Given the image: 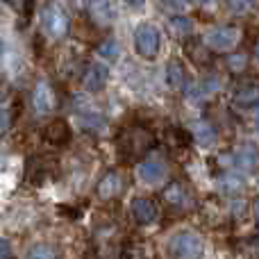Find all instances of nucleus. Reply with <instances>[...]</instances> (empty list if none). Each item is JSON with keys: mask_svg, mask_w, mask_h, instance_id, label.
<instances>
[{"mask_svg": "<svg viewBox=\"0 0 259 259\" xmlns=\"http://www.w3.org/2000/svg\"><path fill=\"white\" fill-rule=\"evenodd\" d=\"M166 255L170 259H202L205 241L200 234L191 232V230H182L166 241Z\"/></svg>", "mask_w": 259, "mask_h": 259, "instance_id": "1", "label": "nucleus"}, {"mask_svg": "<svg viewBox=\"0 0 259 259\" xmlns=\"http://www.w3.org/2000/svg\"><path fill=\"white\" fill-rule=\"evenodd\" d=\"M150 146H152V134L146 132L143 127L127 130V132H123L121 139H118V148L123 150V155H125L127 159L146 155V152L150 150Z\"/></svg>", "mask_w": 259, "mask_h": 259, "instance_id": "2", "label": "nucleus"}, {"mask_svg": "<svg viewBox=\"0 0 259 259\" xmlns=\"http://www.w3.org/2000/svg\"><path fill=\"white\" fill-rule=\"evenodd\" d=\"M134 48H137V53L141 55L143 59H155L161 48L159 30H157L155 25H150V23L139 25L137 32H134Z\"/></svg>", "mask_w": 259, "mask_h": 259, "instance_id": "3", "label": "nucleus"}, {"mask_svg": "<svg viewBox=\"0 0 259 259\" xmlns=\"http://www.w3.org/2000/svg\"><path fill=\"white\" fill-rule=\"evenodd\" d=\"M241 39V32L237 27L228 25V27H214L209 34L205 36V44L209 50H216V53H225V50H234Z\"/></svg>", "mask_w": 259, "mask_h": 259, "instance_id": "4", "label": "nucleus"}, {"mask_svg": "<svg viewBox=\"0 0 259 259\" xmlns=\"http://www.w3.org/2000/svg\"><path fill=\"white\" fill-rule=\"evenodd\" d=\"M41 25L55 39H62V36L68 34V16L64 9L55 7V5H48L41 12Z\"/></svg>", "mask_w": 259, "mask_h": 259, "instance_id": "5", "label": "nucleus"}, {"mask_svg": "<svg viewBox=\"0 0 259 259\" xmlns=\"http://www.w3.org/2000/svg\"><path fill=\"white\" fill-rule=\"evenodd\" d=\"M139 178H141L143 184H148V187H155V184H159L161 180L166 178V164L161 157L152 155L148 157L146 161H141L139 164Z\"/></svg>", "mask_w": 259, "mask_h": 259, "instance_id": "6", "label": "nucleus"}, {"mask_svg": "<svg viewBox=\"0 0 259 259\" xmlns=\"http://www.w3.org/2000/svg\"><path fill=\"white\" fill-rule=\"evenodd\" d=\"M130 214H132V219L137 221L139 225H150L157 221L159 209H157V205L150 198H134V200L130 202Z\"/></svg>", "mask_w": 259, "mask_h": 259, "instance_id": "7", "label": "nucleus"}, {"mask_svg": "<svg viewBox=\"0 0 259 259\" xmlns=\"http://www.w3.org/2000/svg\"><path fill=\"white\" fill-rule=\"evenodd\" d=\"M32 103H34L36 114H50L55 109V94L53 87L46 80H39L34 87V94H32Z\"/></svg>", "mask_w": 259, "mask_h": 259, "instance_id": "8", "label": "nucleus"}, {"mask_svg": "<svg viewBox=\"0 0 259 259\" xmlns=\"http://www.w3.org/2000/svg\"><path fill=\"white\" fill-rule=\"evenodd\" d=\"M89 12L98 25H112L116 18V7L114 0H91L89 3Z\"/></svg>", "mask_w": 259, "mask_h": 259, "instance_id": "9", "label": "nucleus"}, {"mask_svg": "<svg viewBox=\"0 0 259 259\" xmlns=\"http://www.w3.org/2000/svg\"><path fill=\"white\" fill-rule=\"evenodd\" d=\"M107 80H109V71L105 64H91L84 73V87L89 91H103L107 87Z\"/></svg>", "mask_w": 259, "mask_h": 259, "instance_id": "10", "label": "nucleus"}, {"mask_svg": "<svg viewBox=\"0 0 259 259\" xmlns=\"http://www.w3.org/2000/svg\"><path fill=\"white\" fill-rule=\"evenodd\" d=\"M118 191H121V175H118V173H107L98 182V196L105 198V200L114 198Z\"/></svg>", "mask_w": 259, "mask_h": 259, "instance_id": "11", "label": "nucleus"}, {"mask_svg": "<svg viewBox=\"0 0 259 259\" xmlns=\"http://www.w3.org/2000/svg\"><path fill=\"white\" fill-rule=\"evenodd\" d=\"M191 132H193V137L198 139V143H200V146H214V143H216V130L211 127L207 121L193 123Z\"/></svg>", "mask_w": 259, "mask_h": 259, "instance_id": "12", "label": "nucleus"}, {"mask_svg": "<svg viewBox=\"0 0 259 259\" xmlns=\"http://www.w3.org/2000/svg\"><path fill=\"white\" fill-rule=\"evenodd\" d=\"M166 84H168V89H180L184 84V68L180 62L166 64Z\"/></svg>", "mask_w": 259, "mask_h": 259, "instance_id": "13", "label": "nucleus"}, {"mask_svg": "<svg viewBox=\"0 0 259 259\" xmlns=\"http://www.w3.org/2000/svg\"><path fill=\"white\" fill-rule=\"evenodd\" d=\"M77 123H80L82 130H89V132H100L105 130V118L100 114H94V112H84L77 116Z\"/></svg>", "mask_w": 259, "mask_h": 259, "instance_id": "14", "label": "nucleus"}, {"mask_svg": "<svg viewBox=\"0 0 259 259\" xmlns=\"http://www.w3.org/2000/svg\"><path fill=\"white\" fill-rule=\"evenodd\" d=\"M164 198H166V202H168V205L182 207L184 200H187V191H184V187L180 182H173V184H168V187H166Z\"/></svg>", "mask_w": 259, "mask_h": 259, "instance_id": "15", "label": "nucleus"}, {"mask_svg": "<svg viewBox=\"0 0 259 259\" xmlns=\"http://www.w3.org/2000/svg\"><path fill=\"white\" fill-rule=\"evenodd\" d=\"M46 137H48L53 143H64V141H68V125H66L64 121L50 123L48 130H46Z\"/></svg>", "mask_w": 259, "mask_h": 259, "instance_id": "16", "label": "nucleus"}, {"mask_svg": "<svg viewBox=\"0 0 259 259\" xmlns=\"http://www.w3.org/2000/svg\"><path fill=\"white\" fill-rule=\"evenodd\" d=\"M234 103L239 105V107H255L257 105V87L255 84H248L246 89H241L237 96H234Z\"/></svg>", "mask_w": 259, "mask_h": 259, "instance_id": "17", "label": "nucleus"}, {"mask_svg": "<svg viewBox=\"0 0 259 259\" xmlns=\"http://www.w3.org/2000/svg\"><path fill=\"white\" fill-rule=\"evenodd\" d=\"M25 259H57V252H55V248L48 246V243H34V246L27 250Z\"/></svg>", "mask_w": 259, "mask_h": 259, "instance_id": "18", "label": "nucleus"}, {"mask_svg": "<svg viewBox=\"0 0 259 259\" xmlns=\"http://www.w3.org/2000/svg\"><path fill=\"white\" fill-rule=\"evenodd\" d=\"M234 164L239 166V168H243V170H255V164H257V157H255V150H248V152H243V150H239L237 155H234Z\"/></svg>", "mask_w": 259, "mask_h": 259, "instance_id": "19", "label": "nucleus"}, {"mask_svg": "<svg viewBox=\"0 0 259 259\" xmlns=\"http://www.w3.org/2000/svg\"><path fill=\"white\" fill-rule=\"evenodd\" d=\"M168 25H170V32H173V34H178V36L191 34V21H189L187 16H173Z\"/></svg>", "mask_w": 259, "mask_h": 259, "instance_id": "20", "label": "nucleus"}, {"mask_svg": "<svg viewBox=\"0 0 259 259\" xmlns=\"http://www.w3.org/2000/svg\"><path fill=\"white\" fill-rule=\"evenodd\" d=\"M118 53H121V50H118L116 41H105V44L98 46V55L100 57H105V59H116Z\"/></svg>", "mask_w": 259, "mask_h": 259, "instance_id": "21", "label": "nucleus"}, {"mask_svg": "<svg viewBox=\"0 0 259 259\" xmlns=\"http://www.w3.org/2000/svg\"><path fill=\"white\" fill-rule=\"evenodd\" d=\"M228 7L234 14H246L252 9V0H228Z\"/></svg>", "mask_w": 259, "mask_h": 259, "instance_id": "22", "label": "nucleus"}, {"mask_svg": "<svg viewBox=\"0 0 259 259\" xmlns=\"http://www.w3.org/2000/svg\"><path fill=\"white\" fill-rule=\"evenodd\" d=\"M230 68H232V71H243V68H246V55H234V57H230Z\"/></svg>", "mask_w": 259, "mask_h": 259, "instance_id": "23", "label": "nucleus"}, {"mask_svg": "<svg viewBox=\"0 0 259 259\" xmlns=\"http://www.w3.org/2000/svg\"><path fill=\"white\" fill-rule=\"evenodd\" d=\"M0 259H12V243L7 239H0Z\"/></svg>", "mask_w": 259, "mask_h": 259, "instance_id": "24", "label": "nucleus"}, {"mask_svg": "<svg viewBox=\"0 0 259 259\" xmlns=\"http://www.w3.org/2000/svg\"><path fill=\"white\" fill-rule=\"evenodd\" d=\"M166 3H168V5H175V7H182L184 0H166Z\"/></svg>", "mask_w": 259, "mask_h": 259, "instance_id": "25", "label": "nucleus"}, {"mask_svg": "<svg viewBox=\"0 0 259 259\" xmlns=\"http://www.w3.org/2000/svg\"><path fill=\"white\" fill-rule=\"evenodd\" d=\"M196 5H209V3H214V0H193Z\"/></svg>", "mask_w": 259, "mask_h": 259, "instance_id": "26", "label": "nucleus"}, {"mask_svg": "<svg viewBox=\"0 0 259 259\" xmlns=\"http://www.w3.org/2000/svg\"><path fill=\"white\" fill-rule=\"evenodd\" d=\"M127 5H143V0H125Z\"/></svg>", "mask_w": 259, "mask_h": 259, "instance_id": "27", "label": "nucleus"}, {"mask_svg": "<svg viewBox=\"0 0 259 259\" xmlns=\"http://www.w3.org/2000/svg\"><path fill=\"white\" fill-rule=\"evenodd\" d=\"M5 55V44H3V39H0V57Z\"/></svg>", "mask_w": 259, "mask_h": 259, "instance_id": "28", "label": "nucleus"}, {"mask_svg": "<svg viewBox=\"0 0 259 259\" xmlns=\"http://www.w3.org/2000/svg\"><path fill=\"white\" fill-rule=\"evenodd\" d=\"M0 223H3V211H0Z\"/></svg>", "mask_w": 259, "mask_h": 259, "instance_id": "29", "label": "nucleus"}]
</instances>
